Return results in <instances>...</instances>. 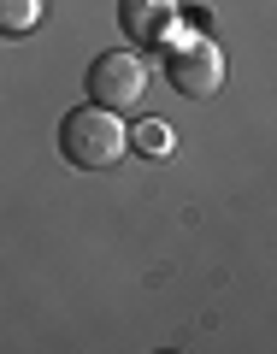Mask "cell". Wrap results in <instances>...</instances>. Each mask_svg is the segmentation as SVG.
I'll list each match as a JSON object with an SVG mask.
<instances>
[{
	"label": "cell",
	"instance_id": "6da1fadb",
	"mask_svg": "<svg viewBox=\"0 0 277 354\" xmlns=\"http://www.w3.org/2000/svg\"><path fill=\"white\" fill-rule=\"evenodd\" d=\"M59 153L65 165H77V171H106V165H118L130 153L124 142V118L113 113V106H71V113L59 118Z\"/></svg>",
	"mask_w": 277,
	"mask_h": 354
},
{
	"label": "cell",
	"instance_id": "7a4b0ae2",
	"mask_svg": "<svg viewBox=\"0 0 277 354\" xmlns=\"http://www.w3.org/2000/svg\"><path fill=\"white\" fill-rule=\"evenodd\" d=\"M165 83L183 95V101H207L225 88V48H218L207 30H189V36H165Z\"/></svg>",
	"mask_w": 277,
	"mask_h": 354
},
{
	"label": "cell",
	"instance_id": "3957f363",
	"mask_svg": "<svg viewBox=\"0 0 277 354\" xmlns=\"http://www.w3.org/2000/svg\"><path fill=\"white\" fill-rule=\"evenodd\" d=\"M88 101L113 106V113H130V106L148 101V59L136 48H106L101 59L88 65Z\"/></svg>",
	"mask_w": 277,
	"mask_h": 354
},
{
	"label": "cell",
	"instance_id": "277c9868",
	"mask_svg": "<svg viewBox=\"0 0 277 354\" xmlns=\"http://www.w3.org/2000/svg\"><path fill=\"white\" fill-rule=\"evenodd\" d=\"M177 18H183L177 0H118V30H124L136 48H160L177 30Z\"/></svg>",
	"mask_w": 277,
	"mask_h": 354
},
{
	"label": "cell",
	"instance_id": "5b68a950",
	"mask_svg": "<svg viewBox=\"0 0 277 354\" xmlns=\"http://www.w3.org/2000/svg\"><path fill=\"white\" fill-rule=\"evenodd\" d=\"M124 142L142 153V160H171V148H177L171 124H160V118H142L136 130H124Z\"/></svg>",
	"mask_w": 277,
	"mask_h": 354
},
{
	"label": "cell",
	"instance_id": "8992f818",
	"mask_svg": "<svg viewBox=\"0 0 277 354\" xmlns=\"http://www.w3.org/2000/svg\"><path fill=\"white\" fill-rule=\"evenodd\" d=\"M41 24V0H0V36H30Z\"/></svg>",
	"mask_w": 277,
	"mask_h": 354
}]
</instances>
